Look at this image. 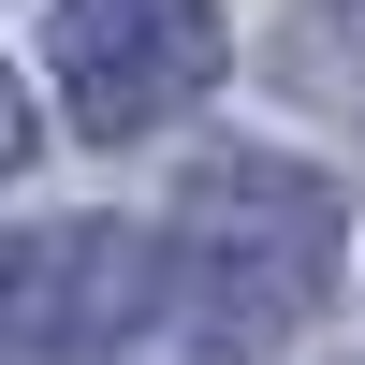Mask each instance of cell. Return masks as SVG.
<instances>
[{"mask_svg":"<svg viewBox=\"0 0 365 365\" xmlns=\"http://www.w3.org/2000/svg\"><path fill=\"white\" fill-rule=\"evenodd\" d=\"M336 234H351L336 175L278 161V146H220V161H190V190H175V220H161L190 351L249 365V351L307 336L322 292H336Z\"/></svg>","mask_w":365,"mask_h":365,"instance_id":"1","label":"cell"},{"mask_svg":"<svg viewBox=\"0 0 365 365\" xmlns=\"http://www.w3.org/2000/svg\"><path fill=\"white\" fill-rule=\"evenodd\" d=\"M146 307H175V263H161V234H132V220H58L44 249L0 278V336L15 351H117Z\"/></svg>","mask_w":365,"mask_h":365,"instance_id":"3","label":"cell"},{"mask_svg":"<svg viewBox=\"0 0 365 365\" xmlns=\"http://www.w3.org/2000/svg\"><path fill=\"white\" fill-rule=\"evenodd\" d=\"M58 103H73V132L132 146L161 132V117H190L205 88H220V0H58Z\"/></svg>","mask_w":365,"mask_h":365,"instance_id":"2","label":"cell"},{"mask_svg":"<svg viewBox=\"0 0 365 365\" xmlns=\"http://www.w3.org/2000/svg\"><path fill=\"white\" fill-rule=\"evenodd\" d=\"M0 161H29V88L0 73Z\"/></svg>","mask_w":365,"mask_h":365,"instance_id":"5","label":"cell"},{"mask_svg":"<svg viewBox=\"0 0 365 365\" xmlns=\"http://www.w3.org/2000/svg\"><path fill=\"white\" fill-rule=\"evenodd\" d=\"M278 58H292V88H322V103H365V0H307Z\"/></svg>","mask_w":365,"mask_h":365,"instance_id":"4","label":"cell"},{"mask_svg":"<svg viewBox=\"0 0 365 365\" xmlns=\"http://www.w3.org/2000/svg\"><path fill=\"white\" fill-rule=\"evenodd\" d=\"M0 278H15V263H0Z\"/></svg>","mask_w":365,"mask_h":365,"instance_id":"6","label":"cell"}]
</instances>
